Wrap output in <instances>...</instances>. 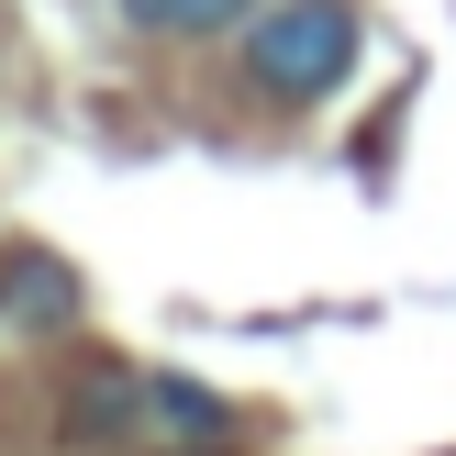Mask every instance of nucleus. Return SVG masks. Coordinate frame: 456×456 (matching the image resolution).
<instances>
[{
    "mask_svg": "<svg viewBox=\"0 0 456 456\" xmlns=\"http://www.w3.org/2000/svg\"><path fill=\"white\" fill-rule=\"evenodd\" d=\"M145 412L167 423V435H190V445H212V435H223V401L200 390V379H156V390H145Z\"/></svg>",
    "mask_w": 456,
    "mask_h": 456,
    "instance_id": "nucleus-4",
    "label": "nucleus"
},
{
    "mask_svg": "<svg viewBox=\"0 0 456 456\" xmlns=\"http://www.w3.org/2000/svg\"><path fill=\"white\" fill-rule=\"evenodd\" d=\"M245 12H256V0H123V22H134V34H223V22H245Z\"/></svg>",
    "mask_w": 456,
    "mask_h": 456,
    "instance_id": "nucleus-3",
    "label": "nucleus"
},
{
    "mask_svg": "<svg viewBox=\"0 0 456 456\" xmlns=\"http://www.w3.org/2000/svg\"><path fill=\"white\" fill-rule=\"evenodd\" d=\"M346 67H356V12L346 0H267L256 34H245V78L267 101H323V89H346Z\"/></svg>",
    "mask_w": 456,
    "mask_h": 456,
    "instance_id": "nucleus-1",
    "label": "nucleus"
},
{
    "mask_svg": "<svg viewBox=\"0 0 456 456\" xmlns=\"http://www.w3.org/2000/svg\"><path fill=\"white\" fill-rule=\"evenodd\" d=\"M0 301H12V323H67V312H78V279H67L56 256H0Z\"/></svg>",
    "mask_w": 456,
    "mask_h": 456,
    "instance_id": "nucleus-2",
    "label": "nucleus"
}]
</instances>
